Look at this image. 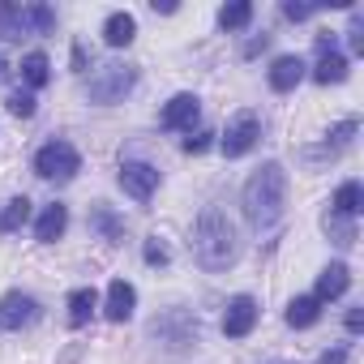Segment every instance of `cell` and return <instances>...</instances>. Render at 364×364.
Wrapping results in <instances>:
<instances>
[{
	"mask_svg": "<svg viewBox=\"0 0 364 364\" xmlns=\"http://www.w3.org/2000/svg\"><path fill=\"white\" fill-rule=\"evenodd\" d=\"M240 202H245V219H249L257 232L279 228V219H283V210H287V171H283V163H262V167L249 176Z\"/></svg>",
	"mask_w": 364,
	"mask_h": 364,
	"instance_id": "cell-1",
	"label": "cell"
},
{
	"mask_svg": "<svg viewBox=\"0 0 364 364\" xmlns=\"http://www.w3.org/2000/svg\"><path fill=\"white\" fill-rule=\"evenodd\" d=\"M193 257L202 270L219 274L236 262V228L219 206H206L193 223Z\"/></svg>",
	"mask_w": 364,
	"mask_h": 364,
	"instance_id": "cell-2",
	"label": "cell"
},
{
	"mask_svg": "<svg viewBox=\"0 0 364 364\" xmlns=\"http://www.w3.org/2000/svg\"><path fill=\"white\" fill-rule=\"evenodd\" d=\"M82 171V154L69 146V141H48L39 154H35V176L39 180H73Z\"/></svg>",
	"mask_w": 364,
	"mask_h": 364,
	"instance_id": "cell-3",
	"label": "cell"
},
{
	"mask_svg": "<svg viewBox=\"0 0 364 364\" xmlns=\"http://www.w3.org/2000/svg\"><path fill=\"white\" fill-rule=\"evenodd\" d=\"M133 82H137V69H129V65H99L86 90H90L95 103H120L133 90Z\"/></svg>",
	"mask_w": 364,
	"mask_h": 364,
	"instance_id": "cell-4",
	"label": "cell"
},
{
	"mask_svg": "<svg viewBox=\"0 0 364 364\" xmlns=\"http://www.w3.org/2000/svg\"><path fill=\"white\" fill-rule=\"evenodd\" d=\"M257 137H262V120H257V112H236V116L228 120L219 146H223L228 159H240V154H249V150L257 146Z\"/></svg>",
	"mask_w": 364,
	"mask_h": 364,
	"instance_id": "cell-5",
	"label": "cell"
},
{
	"mask_svg": "<svg viewBox=\"0 0 364 364\" xmlns=\"http://www.w3.org/2000/svg\"><path fill=\"white\" fill-rule=\"evenodd\" d=\"M120 189L133 202H150L154 189H159V171L150 163H120Z\"/></svg>",
	"mask_w": 364,
	"mask_h": 364,
	"instance_id": "cell-6",
	"label": "cell"
},
{
	"mask_svg": "<svg viewBox=\"0 0 364 364\" xmlns=\"http://www.w3.org/2000/svg\"><path fill=\"white\" fill-rule=\"evenodd\" d=\"M31 321H39V300H35V296L9 291L5 300H0V326H5V330H22V326H31Z\"/></svg>",
	"mask_w": 364,
	"mask_h": 364,
	"instance_id": "cell-7",
	"label": "cell"
},
{
	"mask_svg": "<svg viewBox=\"0 0 364 364\" xmlns=\"http://www.w3.org/2000/svg\"><path fill=\"white\" fill-rule=\"evenodd\" d=\"M253 326H257V300H253V296H236V300H228L223 334H228V338H245Z\"/></svg>",
	"mask_w": 364,
	"mask_h": 364,
	"instance_id": "cell-8",
	"label": "cell"
},
{
	"mask_svg": "<svg viewBox=\"0 0 364 364\" xmlns=\"http://www.w3.org/2000/svg\"><path fill=\"white\" fill-rule=\"evenodd\" d=\"M198 112H202V103H198V95H176L167 107H163V116H159V124L163 129H193V120H198Z\"/></svg>",
	"mask_w": 364,
	"mask_h": 364,
	"instance_id": "cell-9",
	"label": "cell"
},
{
	"mask_svg": "<svg viewBox=\"0 0 364 364\" xmlns=\"http://www.w3.org/2000/svg\"><path fill=\"white\" fill-rule=\"evenodd\" d=\"M133 304H137L133 283L112 279V287H107V304H103V317H107V321H129V317H133Z\"/></svg>",
	"mask_w": 364,
	"mask_h": 364,
	"instance_id": "cell-10",
	"label": "cell"
},
{
	"mask_svg": "<svg viewBox=\"0 0 364 364\" xmlns=\"http://www.w3.org/2000/svg\"><path fill=\"white\" fill-rule=\"evenodd\" d=\"M103 39H107V48H129L133 39H137V18L133 14H112L107 22H103Z\"/></svg>",
	"mask_w": 364,
	"mask_h": 364,
	"instance_id": "cell-11",
	"label": "cell"
},
{
	"mask_svg": "<svg viewBox=\"0 0 364 364\" xmlns=\"http://www.w3.org/2000/svg\"><path fill=\"white\" fill-rule=\"evenodd\" d=\"M347 283H351V270H347L343 262L326 266V270L317 274V300H321V304H326V300H338V296L347 291Z\"/></svg>",
	"mask_w": 364,
	"mask_h": 364,
	"instance_id": "cell-12",
	"label": "cell"
},
{
	"mask_svg": "<svg viewBox=\"0 0 364 364\" xmlns=\"http://www.w3.org/2000/svg\"><path fill=\"white\" fill-rule=\"evenodd\" d=\"M300 77H304V60H300V56H279V60L270 65V86H274V90H296Z\"/></svg>",
	"mask_w": 364,
	"mask_h": 364,
	"instance_id": "cell-13",
	"label": "cell"
},
{
	"mask_svg": "<svg viewBox=\"0 0 364 364\" xmlns=\"http://www.w3.org/2000/svg\"><path fill=\"white\" fill-rule=\"evenodd\" d=\"M65 228H69V210H65L60 202H52V206L39 215V223H35V236H39L43 245H52V240H60V236H65Z\"/></svg>",
	"mask_w": 364,
	"mask_h": 364,
	"instance_id": "cell-14",
	"label": "cell"
},
{
	"mask_svg": "<svg viewBox=\"0 0 364 364\" xmlns=\"http://www.w3.org/2000/svg\"><path fill=\"white\" fill-rule=\"evenodd\" d=\"M95 309H99V291L95 287H77L69 296V326H86L95 317Z\"/></svg>",
	"mask_w": 364,
	"mask_h": 364,
	"instance_id": "cell-15",
	"label": "cell"
},
{
	"mask_svg": "<svg viewBox=\"0 0 364 364\" xmlns=\"http://www.w3.org/2000/svg\"><path fill=\"white\" fill-rule=\"evenodd\" d=\"M317 317H321V300L317 296H296L287 304V326H296V330H309Z\"/></svg>",
	"mask_w": 364,
	"mask_h": 364,
	"instance_id": "cell-16",
	"label": "cell"
},
{
	"mask_svg": "<svg viewBox=\"0 0 364 364\" xmlns=\"http://www.w3.org/2000/svg\"><path fill=\"white\" fill-rule=\"evenodd\" d=\"M343 77H347V56L321 52V56H317V69H313V82H317V86H330V82H343Z\"/></svg>",
	"mask_w": 364,
	"mask_h": 364,
	"instance_id": "cell-17",
	"label": "cell"
},
{
	"mask_svg": "<svg viewBox=\"0 0 364 364\" xmlns=\"http://www.w3.org/2000/svg\"><path fill=\"white\" fill-rule=\"evenodd\" d=\"M360 206H364V189L355 185V180L338 185V193H334V215H338V219H355Z\"/></svg>",
	"mask_w": 364,
	"mask_h": 364,
	"instance_id": "cell-18",
	"label": "cell"
},
{
	"mask_svg": "<svg viewBox=\"0 0 364 364\" xmlns=\"http://www.w3.org/2000/svg\"><path fill=\"white\" fill-rule=\"evenodd\" d=\"M90 228H95V232H103V240H107V245H120V240H124V223H120L107 206H95V210H90Z\"/></svg>",
	"mask_w": 364,
	"mask_h": 364,
	"instance_id": "cell-19",
	"label": "cell"
},
{
	"mask_svg": "<svg viewBox=\"0 0 364 364\" xmlns=\"http://www.w3.org/2000/svg\"><path fill=\"white\" fill-rule=\"evenodd\" d=\"M22 77H26V86H48V77H52V65H48V56L43 52H26L22 56Z\"/></svg>",
	"mask_w": 364,
	"mask_h": 364,
	"instance_id": "cell-20",
	"label": "cell"
},
{
	"mask_svg": "<svg viewBox=\"0 0 364 364\" xmlns=\"http://www.w3.org/2000/svg\"><path fill=\"white\" fill-rule=\"evenodd\" d=\"M31 219V198H14L5 210H0V232H5V236H14L22 223Z\"/></svg>",
	"mask_w": 364,
	"mask_h": 364,
	"instance_id": "cell-21",
	"label": "cell"
},
{
	"mask_svg": "<svg viewBox=\"0 0 364 364\" xmlns=\"http://www.w3.org/2000/svg\"><path fill=\"white\" fill-rule=\"evenodd\" d=\"M26 26H35L39 35H48V31H56V14L48 5H26L22 9V35H26Z\"/></svg>",
	"mask_w": 364,
	"mask_h": 364,
	"instance_id": "cell-22",
	"label": "cell"
},
{
	"mask_svg": "<svg viewBox=\"0 0 364 364\" xmlns=\"http://www.w3.org/2000/svg\"><path fill=\"white\" fill-rule=\"evenodd\" d=\"M249 18H253V5H249V0H236V5H223V9H219V26H223V31H240V26H249Z\"/></svg>",
	"mask_w": 364,
	"mask_h": 364,
	"instance_id": "cell-23",
	"label": "cell"
},
{
	"mask_svg": "<svg viewBox=\"0 0 364 364\" xmlns=\"http://www.w3.org/2000/svg\"><path fill=\"white\" fill-rule=\"evenodd\" d=\"M9 112H14V116H22V120H31V116H35V95L14 90V95H9Z\"/></svg>",
	"mask_w": 364,
	"mask_h": 364,
	"instance_id": "cell-24",
	"label": "cell"
},
{
	"mask_svg": "<svg viewBox=\"0 0 364 364\" xmlns=\"http://www.w3.org/2000/svg\"><path fill=\"white\" fill-rule=\"evenodd\" d=\"M351 137H355V120H343V124H338V129L330 133V141H326V150H343V146H347Z\"/></svg>",
	"mask_w": 364,
	"mask_h": 364,
	"instance_id": "cell-25",
	"label": "cell"
},
{
	"mask_svg": "<svg viewBox=\"0 0 364 364\" xmlns=\"http://www.w3.org/2000/svg\"><path fill=\"white\" fill-rule=\"evenodd\" d=\"M167 257H171L167 245H163L159 236H150V240H146V262H150V266H167Z\"/></svg>",
	"mask_w": 364,
	"mask_h": 364,
	"instance_id": "cell-26",
	"label": "cell"
},
{
	"mask_svg": "<svg viewBox=\"0 0 364 364\" xmlns=\"http://www.w3.org/2000/svg\"><path fill=\"white\" fill-rule=\"evenodd\" d=\"M210 137H215L210 129H198V133H189V137H185V154H202V150L210 146Z\"/></svg>",
	"mask_w": 364,
	"mask_h": 364,
	"instance_id": "cell-27",
	"label": "cell"
},
{
	"mask_svg": "<svg viewBox=\"0 0 364 364\" xmlns=\"http://www.w3.org/2000/svg\"><path fill=\"white\" fill-rule=\"evenodd\" d=\"M283 14H287L291 22H304V18H313V14H317V5H296V0H287Z\"/></svg>",
	"mask_w": 364,
	"mask_h": 364,
	"instance_id": "cell-28",
	"label": "cell"
},
{
	"mask_svg": "<svg viewBox=\"0 0 364 364\" xmlns=\"http://www.w3.org/2000/svg\"><path fill=\"white\" fill-rule=\"evenodd\" d=\"M347 35H351V52H364V22H360V14L351 18V31Z\"/></svg>",
	"mask_w": 364,
	"mask_h": 364,
	"instance_id": "cell-29",
	"label": "cell"
},
{
	"mask_svg": "<svg viewBox=\"0 0 364 364\" xmlns=\"http://www.w3.org/2000/svg\"><path fill=\"white\" fill-rule=\"evenodd\" d=\"M266 43H270V35H257V39H249V43H245V56L253 60V56H257V52H262Z\"/></svg>",
	"mask_w": 364,
	"mask_h": 364,
	"instance_id": "cell-30",
	"label": "cell"
},
{
	"mask_svg": "<svg viewBox=\"0 0 364 364\" xmlns=\"http://www.w3.org/2000/svg\"><path fill=\"white\" fill-rule=\"evenodd\" d=\"M347 330H351V334L364 330V309H351V313H347Z\"/></svg>",
	"mask_w": 364,
	"mask_h": 364,
	"instance_id": "cell-31",
	"label": "cell"
},
{
	"mask_svg": "<svg viewBox=\"0 0 364 364\" xmlns=\"http://www.w3.org/2000/svg\"><path fill=\"white\" fill-rule=\"evenodd\" d=\"M321 364H347V351L334 347V351H321Z\"/></svg>",
	"mask_w": 364,
	"mask_h": 364,
	"instance_id": "cell-32",
	"label": "cell"
},
{
	"mask_svg": "<svg viewBox=\"0 0 364 364\" xmlns=\"http://www.w3.org/2000/svg\"><path fill=\"white\" fill-rule=\"evenodd\" d=\"M73 69H77V73L86 69V48H73Z\"/></svg>",
	"mask_w": 364,
	"mask_h": 364,
	"instance_id": "cell-33",
	"label": "cell"
},
{
	"mask_svg": "<svg viewBox=\"0 0 364 364\" xmlns=\"http://www.w3.org/2000/svg\"><path fill=\"white\" fill-rule=\"evenodd\" d=\"M0 77H5V56H0Z\"/></svg>",
	"mask_w": 364,
	"mask_h": 364,
	"instance_id": "cell-34",
	"label": "cell"
}]
</instances>
